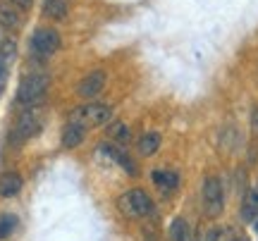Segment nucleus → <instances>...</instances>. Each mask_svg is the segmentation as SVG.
I'll use <instances>...</instances> for the list:
<instances>
[{"label": "nucleus", "mask_w": 258, "mask_h": 241, "mask_svg": "<svg viewBox=\"0 0 258 241\" xmlns=\"http://www.w3.org/2000/svg\"><path fill=\"white\" fill-rule=\"evenodd\" d=\"M48 86H50V79L46 74H27L22 82H19V89H17V101L27 108H34L38 103L46 98L48 93Z\"/></svg>", "instance_id": "obj_1"}, {"label": "nucleus", "mask_w": 258, "mask_h": 241, "mask_svg": "<svg viewBox=\"0 0 258 241\" xmlns=\"http://www.w3.org/2000/svg\"><path fill=\"white\" fill-rule=\"evenodd\" d=\"M117 208L127 217H146V215L153 213V201L148 198L146 191L132 189V191H127V194H122L117 198Z\"/></svg>", "instance_id": "obj_2"}, {"label": "nucleus", "mask_w": 258, "mask_h": 241, "mask_svg": "<svg viewBox=\"0 0 258 241\" xmlns=\"http://www.w3.org/2000/svg\"><path fill=\"white\" fill-rule=\"evenodd\" d=\"M41 124H43L41 112L34 110V108H29V110H24L17 117L15 127H12V134H10V141H12V143H24V141H29L31 136H36L38 129H41Z\"/></svg>", "instance_id": "obj_3"}, {"label": "nucleus", "mask_w": 258, "mask_h": 241, "mask_svg": "<svg viewBox=\"0 0 258 241\" xmlns=\"http://www.w3.org/2000/svg\"><path fill=\"white\" fill-rule=\"evenodd\" d=\"M74 122H82L84 127H103L112 120V108L103 105V103H89L82 108H74L72 112Z\"/></svg>", "instance_id": "obj_4"}, {"label": "nucleus", "mask_w": 258, "mask_h": 241, "mask_svg": "<svg viewBox=\"0 0 258 241\" xmlns=\"http://www.w3.org/2000/svg\"><path fill=\"white\" fill-rule=\"evenodd\" d=\"M225 205V194H222V184L218 177H208L203 182V213L208 217H218Z\"/></svg>", "instance_id": "obj_5"}, {"label": "nucleus", "mask_w": 258, "mask_h": 241, "mask_svg": "<svg viewBox=\"0 0 258 241\" xmlns=\"http://www.w3.org/2000/svg\"><path fill=\"white\" fill-rule=\"evenodd\" d=\"M57 48H60V34L55 29H36V34L31 36V50L41 57L57 53Z\"/></svg>", "instance_id": "obj_6"}, {"label": "nucleus", "mask_w": 258, "mask_h": 241, "mask_svg": "<svg viewBox=\"0 0 258 241\" xmlns=\"http://www.w3.org/2000/svg\"><path fill=\"white\" fill-rule=\"evenodd\" d=\"M103 89H105V72H103V69H93V72H89V74L79 82L77 93L82 96L84 101H93Z\"/></svg>", "instance_id": "obj_7"}, {"label": "nucleus", "mask_w": 258, "mask_h": 241, "mask_svg": "<svg viewBox=\"0 0 258 241\" xmlns=\"http://www.w3.org/2000/svg\"><path fill=\"white\" fill-rule=\"evenodd\" d=\"M84 134H86V127H84L82 122H70V124H64L62 129V148H77L79 143L84 141Z\"/></svg>", "instance_id": "obj_8"}, {"label": "nucleus", "mask_w": 258, "mask_h": 241, "mask_svg": "<svg viewBox=\"0 0 258 241\" xmlns=\"http://www.w3.org/2000/svg\"><path fill=\"white\" fill-rule=\"evenodd\" d=\"M0 24L5 29H17L19 24H22L19 8L12 0H0Z\"/></svg>", "instance_id": "obj_9"}, {"label": "nucleus", "mask_w": 258, "mask_h": 241, "mask_svg": "<svg viewBox=\"0 0 258 241\" xmlns=\"http://www.w3.org/2000/svg\"><path fill=\"white\" fill-rule=\"evenodd\" d=\"M22 186H24V179H22L17 172H5V175H0V196H3V198L17 196L19 191H22Z\"/></svg>", "instance_id": "obj_10"}, {"label": "nucleus", "mask_w": 258, "mask_h": 241, "mask_svg": "<svg viewBox=\"0 0 258 241\" xmlns=\"http://www.w3.org/2000/svg\"><path fill=\"white\" fill-rule=\"evenodd\" d=\"M153 184L160 191L170 194V191H175L177 186H179V175L172 172V170H158V172H153Z\"/></svg>", "instance_id": "obj_11"}, {"label": "nucleus", "mask_w": 258, "mask_h": 241, "mask_svg": "<svg viewBox=\"0 0 258 241\" xmlns=\"http://www.w3.org/2000/svg\"><path fill=\"white\" fill-rule=\"evenodd\" d=\"M258 217V191H246L244 201H241V220L244 222H256Z\"/></svg>", "instance_id": "obj_12"}, {"label": "nucleus", "mask_w": 258, "mask_h": 241, "mask_svg": "<svg viewBox=\"0 0 258 241\" xmlns=\"http://www.w3.org/2000/svg\"><path fill=\"white\" fill-rule=\"evenodd\" d=\"M158 148H160V134H156V131H148V134H144V136L139 139V143H137L139 155H144V158H148V155H156Z\"/></svg>", "instance_id": "obj_13"}, {"label": "nucleus", "mask_w": 258, "mask_h": 241, "mask_svg": "<svg viewBox=\"0 0 258 241\" xmlns=\"http://www.w3.org/2000/svg\"><path fill=\"white\" fill-rule=\"evenodd\" d=\"M43 17L64 19L67 17V0H43Z\"/></svg>", "instance_id": "obj_14"}, {"label": "nucleus", "mask_w": 258, "mask_h": 241, "mask_svg": "<svg viewBox=\"0 0 258 241\" xmlns=\"http://www.w3.org/2000/svg\"><path fill=\"white\" fill-rule=\"evenodd\" d=\"M108 136L117 143H127L132 139V129H129L124 122H108Z\"/></svg>", "instance_id": "obj_15"}, {"label": "nucleus", "mask_w": 258, "mask_h": 241, "mask_svg": "<svg viewBox=\"0 0 258 241\" xmlns=\"http://www.w3.org/2000/svg\"><path fill=\"white\" fill-rule=\"evenodd\" d=\"M170 239L172 241H191V229H189V222L177 217L175 222L170 224Z\"/></svg>", "instance_id": "obj_16"}, {"label": "nucleus", "mask_w": 258, "mask_h": 241, "mask_svg": "<svg viewBox=\"0 0 258 241\" xmlns=\"http://www.w3.org/2000/svg\"><path fill=\"white\" fill-rule=\"evenodd\" d=\"M15 55H17L15 38H3L0 41V60H15Z\"/></svg>", "instance_id": "obj_17"}, {"label": "nucleus", "mask_w": 258, "mask_h": 241, "mask_svg": "<svg viewBox=\"0 0 258 241\" xmlns=\"http://www.w3.org/2000/svg\"><path fill=\"white\" fill-rule=\"evenodd\" d=\"M15 227H17V217L15 215H3L0 217V239H8L10 234L15 232Z\"/></svg>", "instance_id": "obj_18"}, {"label": "nucleus", "mask_w": 258, "mask_h": 241, "mask_svg": "<svg viewBox=\"0 0 258 241\" xmlns=\"http://www.w3.org/2000/svg\"><path fill=\"white\" fill-rule=\"evenodd\" d=\"M199 241H220V229H218V227H208V229L201 234Z\"/></svg>", "instance_id": "obj_19"}, {"label": "nucleus", "mask_w": 258, "mask_h": 241, "mask_svg": "<svg viewBox=\"0 0 258 241\" xmlns=\"http://www.w3.org/2000/svg\"><path fill=\"white\" fill-rule=\"evenodd\" d=\"M12 3H15L19 10H29L31 5H34V0H12Z\"/></svg>", "instance_id": "obj_20"}, {"label": "nucleus", "mask_w": 258, "mask_h": 241, "mask_svg": "<svg viewBox=\"0 0 258 241\" xmlns=\"http://www.w3.org/2000/svg\"><path fill=\"white\" fill-rule=\"evenodd\" d=\"M5 79V65H3V60H0V82Z\"/></svg>", "instance_id": "obj_21"}, {"label": "nucleus", "mask_w": 258, "mask_h": 241, "mask_svg": "<svg viewBox=\"0 0 258 241\" xmlns=\"http://www.w3.org/2000/svg\"><path fill=\"white\" fill-rule=\"evenodd\" d=\"M256 232H258V217H256Z\"/></svg>", "instance_id": "obj_22"}, {"label": "nucleus", "mask_w": 258, "mask_h": 241, "mask_svg": "<svg viewBox=\"0 0 258 241\" xmlns=\"http://www.w3.org/2000/svg\"><path fill=\"white\" fill-rule=\"evenodd\" d=\"M234 241H246V239H234Z\"/></svg>", "instance_id": "obj_23"}, {"label": "nucleus", "mask_w": 258, "mask_h": 241, "mask_svg": "<svg viewBox=\"0 0 258 241\" xmlns=\"http://www.w3.org/2000/svg\"><path fill=\"white\" fill-rule=\"evenodd\" d=\"M256 124H258V115H256Z\"/></svg>", "instance_id": "obj_24"}]
</instances>
